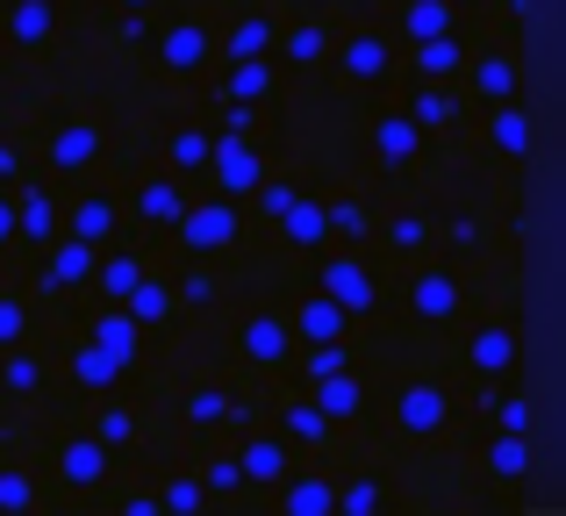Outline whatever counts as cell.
Segmentation results:
<instances>
[{
    "mask_svg": "<svg viewBox=\"0 0 566 516\" xmlns=\"http://www.w3.org/2000/svg\"><path fill=\"white\" fill-rule=\"evenodd\" d=\"M208 172H216V187L222 194H251V187H259V151H251L244 137H230V129H222L216 144H208Z\"/></svg>",
    "mask_w": 566,
    "mask_h": 516,
    "instance_id": "1",
    "label": "cell"
},
{
    "mask_svg": "<svg viewBox=\"0 0 566 516\" xmlns=\"http://www.w3.org/2000/svg\"><path fill=\"white\" fill-rule=\"evenodd\" d=\"M180 238H187V252H230V244H237V209H230V201L180 209Z\"/></svg>",
    "mask_w": 566,
    "mask_h": 516,
    "instance_id": "2",
    "label": "cell"
},
{
    "mask_svg": "<svg viewBox=\"0 0 566 516\" xmlns=\"http://www.w3.org/2000/svg\"><path fill=\"white\" fill-rule=\"evenodd\" d=\"M444 417H452L444 388H401V394H395V423H401L409 438H438Z\"/></svg>",
    "mask_w": 566,
    "mask_h": 516,
    "instance_id": "3",
    "label": "cell"
},
{
    "mask_svg": "<svg viewBox=\"0 0 566 516\" xmlns=\"http://www.w3.org/2000/svg\"><path fill=\"white\" fill-rule=\"evenodd\" d=\"M201 57H216V36H208L201 22H172L166 36H158V65L180 72V80H187V72H201Z\"/></svg>",
    "mask_w": 566,
    "mask_h": 516,
    "instance_id": "4",
    "label": "cell"
},
{
    "mask_svg": "<svg viewBox=\"0 0 566 516\" xmlns=\"http://www.w3.org/2000/svg\"><path fill=\"white\" fill-rule=\"evenodd\" d=\"M323 294H331L337 308H345V316H359V308H374V273H366L359 259H331L323 265V280H316Z\"/></svg>",
    "mask_w": 566,
    "mask_h": 516,
    "instance_id": "5",
    "label": "cell"
},
{
    "mask_svg": "<svg viewBox=\"0 0 566 516\" xmlns=\"http://www.w3.org/2000/svg\"><path fill=\"white\" fill-rule=\"evenodd\" d=\"M244 359L251 366H287L294 359V330L280 316H251L244 323Z\"/></svg>",
    "mask_w": 566,
    "mask_h": 516,
    "instance_id": "6",
    "label": "cell"
},
{
    "mask_svg": "<svg viewBox=\"0 0 566 516\" xmlns=\"http://www.w3.org/2000/svg\"><path fill=\"white\" fill-rule=\"evenodd\" d=\"M409 308H416L423 323H452V316H459V280H452V273H416Z\"/></svg>",
    "mask_w": 566,
    "mask_h": 516,
    "instance_id": "7",
    "label": "cell"
},
{
    "mask_svg": "<svg viewBox=\"0 0 566 516\" xmlns=\"http://www.w3.org/2000/svg\"><path fill=\"white\" fill-rule=\"evenodd\" d=\"M57 466H65L72 488H94V481L108 474V445H101V438H72V445L57 452Z\"/></svg>",
    "mask_w": 566,
    "mask_h": 516,
    "instance_id": "8",
    "label": "cell"
},
{
    "mask_svg": "<svg viewBox=\"0 0 566 516\" xmlns=\"http://www.w3.org/2000/svg\"><path fill=\"white\" fill-rule=\"evenodd\" d=\"M237 474L259 481V488H273V481L287 474V445H280V438H251V445L237 452Z\"/></svg>",
    "mask_w": 566,
    "mask_h": 516,
    "instance_id": "9",
    "label": "cell"
},
{
    "mask_svg": "<svg viewBox=\"0 0 566 516\" xmlns=\"http://www.w3.org/2000/svg\"><path fill=\"white\" fill-rule=\"evenodd\" d=\"M94 158H101V129H86V123L57 129V144H51V166L57 172H80V166H94Z\"/></svg>",
    "mask_w": 566,
    "mask_h": 516,
    "instance_id": "10",
    "label": "cell"
},
{
    "mask_svg": "<svg viewBox=\"0 0 566 516\" xmlns=\"http://www.w3.org/2000/svg\"><path fill=\"white\" fill-rule=\"evenodd\" d=\"M488 144H495L502 158H524V151H531V115L516 108V101H495V123H488Z\"/></svg>",
    "mask_w": 566,
    "mask_h": 516,
    "instance_id": "11",
    "label": "cell"
},
{
    "mask_svg": "<svg viewBox=\"0 0 566 516\" xmlns=\"http://www.w3.org/2000/svg\"><path fill=\"white\" fill-rule=\"evenodd\" d=\"M51 280H57V287L94 280V244H80V238H65V230H57V238H51Z\"/></svg>",
    "mask_w": 566,
    "mask_h": 516,
    "instance_id": "12",
    "label": "cell"
},
{
    "mask_svg": "<svg viewBox=\"0 0 566 516\" xmlns=\"http://www.w3.org/2000/svg\"><path fill=\"white\" fill-rule=\"evenodd\" d=\"M294 330H302L308 337V345H331V337H345V308H337L331 302V294H308V302H302V323H294Z\"/></svg>",
    "mask_w": 566,
    "mask_h": 516,
    "instance_id": "13",
    "label": "cell"
},
{
    "mask_svg": "<svg viewBox=\"0 0 566 516\" xmlns=\"http://www.w3.org/2000/svg\"><path fill=\"white\" fill-rule=\"evenodd\" d=\"M65 238H80V244H94V252H101V244H108V238H115V201H101V194H86V201H80V209H72V230H65Z\"/></svg>",
    "mask_w": 566,
    "mask_h": 516,
    "instance_id": "14",
    "label": "cell"
},
{
    "mask_svg": "<svg viewBox=\"0 0 566 516\" xmlns=\"http://www.w3.org/2000/svg\"><path fill=\"white\" fill-rule=\"evenodd\" d=\"M409 123L416 129H452L459 123V94H444V80H430L423 94L409 101Z\"/></svg>",
    "mask_w": 566,
    "mask_h": 516,
    "instance_id": "15",
    "label": "cell"
},
{
    "mask_svg": "<svg viewBox=\"0 0 566 516\" xmlns=\"http://www.w3.org/2000/svg\"><path fill=\"white\" fill-rule=\"evenodd\" d=\"M459 65H467V51L452 43V29H438V36L416 43V72H423V80H452Z\"/></svg>",
    "mask_w": 566,
    "mask_h": 516,
    "instance_id": "16",
    "label": "cell"
},
{
    "mask_svg": "<svg viewBox=\"0 0 566 516\" xmlns=\"http://www.w3.org/2000/svg\"><path fill=\"white\" fill-rule=\"evenodd\" d=\"M510 366H516V330L488 323V330L473 337V373H510Z\"/></svg>",
    "mask_w": 566,
    "mask_h": 516,
    "instance_id": "17",
    "label": "cell"
},
{
    "mask_svg": "<svg viewBox=\"0 0 566 516\" xmlns=\"http://www.w3.org/2000/svg\"><path fill=\"white\" fill-rule=\"evenodd\" d=\"M280 230H287V244H323V238H331V215H323V201L294 194V209L280 215Z\"/></svg>",
    "mask_w": 566,
    "mask_h": 516,
    "instance_id": "18",
    "label": "cell"
},
{
    "mask_svg": "<svg viewBox=\"0 0 566 516\" xmlns=\"http://www.w3.org/2000/svg\"><path fill=\"white\" fill-rule=\"evenodd\" d=\"M51 29H57L51 0H14V43H22V51H36V43H51Z\"/></svg>",
    "mask_w": 566,
    "mask_h": 516,
    "instance_id": "19",
    "label": "cell"
},
{
    "mask_svg": "<svg viewBox=\"0 0 566 516\" xmlns=\"http://www.w3.org/2000/svg\"><path fill=\"white\" fill-rule=\"evenodd\" d=\"M14 238H29V244H51V238H57V209H51V194H29L22 209H14Z\"/></svg>",
    "mask_w": 566,
    "mask_h": 516,
    "instance_id": "20",
    "label": "cell"
},
{
    "mask_svg": "<svg viewBox=\"0 0 566 516\" xmlns=\"http://www.w3.org/2000/svg\"><path fill=\"white\" fill-rule=\"evenodd\" d=\"M416 137H423V129H416L409 115H380V129H374V144H380V158H387V166L416 158Z\"/></svg>",
    "mask_w": 566,
    "mask_h": 516,
    "instance_id": "21",
    "label": "cell"
},
{
    "mask_svg": "<svg viewBox=\"0 0 566 516\" xmlns=\"http://www.w3.org/2000/svg\"><path fill=\"white\" fill-rule=\"evenodd\" d=\"M137 330H144V323L129 316V308H115V316H101V323H94V345H108L115 359L129 366V351H137Z\"/></svg>",
    "mask_w": 566,
    "mask_h": 516,
    "instance_id": "22",
    "label": "cell"
},
{
    "mask_svg": "<svg viewBox=\"0 0 566 516\" xmlns=\"http://www.w3.org/2000/svg\"><path fill=\"white\" fill-rule=\"evenodd\" d=\"M488 466H495V481H524V474H531V445H524V431H502V438H495V452H488Z\"/></svg>",
    "mask_w": 566,
    "mask_h": 516,
    "instance_id": "23",
    "label": "cell"
},
{
    "mask_svg": "<svg viewBox=\"0 0 566 516\" xmlns=\"http://www.w3.org/2000/svg\"><path fill=\"white\" fill-rule=\"evenodd\" d=\"M259 94H273V65H265V57H237L230 65V101H259Z\"/></svg>",
    "mask_w": 566,
    "mask_h": 516,
    "instance_id": "24",
    "label": "cell"
},
{
    "mask_svg": "<svg viewBox=\"0 0 566 516\" xmlns=\"http://www.w3.org/2000/svg\"><path fill=\"white\" fill-rule=\"evenodd\" d=\"M123 308H129L137 323H166V316H172V294L158 287V280H137V287L123 294Z\"/></svg>",
    "mask_w": 566,
    "mask_h": 516,
    "instance_id": "25",
    "label": "cell"
},
{
    "mask_svg": "<svg viewBox=\"0 0 566 516\" xmlns=\"http://www.w3.org/2000/svg\"><path fill=\"white\" fill-rule=\"evenodd\" d=\"M137 280H144V265H137V259H94V287L108 294V302H123Z\"/></svg>",
    "mask_w": 566,
    "mask_h": 516,
    "instance_id": "26",
    "label": "cell"
},
{
    "mask_svg": "<svg viewBox=\"0 0 566 516\" xmlns=\"http://www.w3.org/2000/svg\"><path fill=\"white\" fill-rule=\"evenodd\" d=\"M345 72H352V80H380V72H387V43L380 36H352L345 43Z\"/></svg>",
    "mask_w": 566,
    "mask_h": 516,
    "instance_id": "27",
    "label": "cell"
},
{
    "mask_svg": "<svg viewBox=\"0 0 566 516\" xmlns=\"http://www.w3.org/2000/svg\"><path fill=\"white\" fill-rule=\"evenodd\" d=\"M473 86H481L488 101H516V65L510 57H481V65H473Z\"/></svg>",
    "mask_w": 566,
    "mask_h": 516,
    "instance_id": "28",
    "label": "cell"
},
{
    "mask_svg": "<svg viewBox=\"0 0 566 516\" xmlns=\"http://www.w3.org/2000/svg\"><path fill=\"white\" fill-rule=\"evenodd\" d=\"M323 417H352V409H359V380L345 373V366H337V373H323Z\"/></svg>",
    "mask_w": 566,
    "mask_h": 516,
    "instance_id": "29",
    "label": "cell"
},
{
    "mask_svg": "<svg viewBox=\"0 0 566 516\" xmlns=\"http://www.w3.org/2000/svg\"><path fill=\"white\" fill-rule=\"evenodd\" d=\"M280 503H287L294 516H323V509H337V495H331V481H294Z\"/></svg>",
    "mask_w": 566,
    "mask_h": 516,
    "instance_id": "30",
    "label": "cell"
},
{
    "mask_svg": "<svg viewBox=\"0 0 566 516\" xmlns=\"http://www.w3.org/2000/svg\"><path fill=\"white\" fill-rule=\"evenodd\" d=\"M137 209L151 215V223H180V209H187V201H180V187H172V180H151V187H144V201H137Z\"/></svg>",
    "mask_w": 566,
    "mask_h": 516,
    "instance_id": "31",
    "label": "cell"
},
{
    "mask_svg": "<svg viewBox=\"0 0 566 516\" xmlns=\"http://www.w3.org/2000/svg\"><path fill=\"white\" fill-rule=\"evenodd\" d=\"M438 29H452V0H409V36H438Z\"/></svg>",
    "mask_w": 566,
    "mask_h": 516,
    "instance_id": "32",
    "label": "cell"
},
{
    "mask_svg": "<svg viewBox=\"0 0 566 516\" xmlns=\"http://www.w3.org/2000/svg\"><path fill=\"white\" fill-rule=\"evenodd\" d=\"M115 373H123V359H115L108 345H86V351H80V380H86V388H108Z\"/></svg>",
    "mask_w": 566,
    "mask_h": 516,
    "instance_id": "33",
    "label": "cell"
},
{
    "mask_svg": "<svg viewBox=\"0 0 566 516\" xmlns=\"http://www.w3.org/2000/svg\"><path fill=\"white\" fill-rule=\"evenodd\" d=\"M265 51H273V22H259V14H251V22H237L230 57H265Z\"/></svg>",
    "mask_w": 566,
    "mask_h": 516,
    "instance_id": "34",
    "label": "cell"
},
{
    "mask_svg": "<svg viewBox=\"0 0 566 516\" xmlns=\"http://www.w3.org/2000/svg\"><path fill=\"white\" fill-rule=\"evenodd\" d=\"M323 51H331V29H316V22H308V29H294V36H287V57H294V65H316Z\"/></svg>",
    "mask_w": 566,
    "mask_h": 516,
    "instance_id": "35",
    "label": "cell"
},
{
    "mask_svg": "<svg viewBox=\"0 0 566 516\" xmlns=\"http://www.w3.org/2000/svg\"><path fill=\"white\" fill-rule=\"evenodd\" d=\"M29 337V308L14 302V294H0V351H14Z\"/></svg>",
    "mask_w": 566,
    "mask_h": 516,
    "instance_id": "36",
    "label": "cell"
},
{
    "mask_svg": "<svg viewBox=\"0 0 566 516\" xmlns=\"http://www.w3.org/2000/svg\"><path fill=\"white\" fill-rule=\"evenodd\" d=\"M287 431H294V438H308V445H316V438L331 431V417H323L316 402H294V409H287Z\"/></svg>",
    "mask_w": 566,
    "mask_h": 516,
    "instance_id": "37",
    "label": "cell"
},
{
    "mask_svg": "<svg viewBox=\"0 0 566 516\" xmlns=\"http://www.w3.org/2000/svg\"><path fill=\"white\" fill-rule=\"evenodd\" d=\"M172 166H180V172L208 166V137H193V129H180V137H172Z\"/></svg>",
    "mask_w": 566,
    "mask_h": 516,
    "instance_id": "38",
    "label": "cell"
},
{
    "mask_svg": "<svg viewBox=\"0 0 566 516\" xmlns=\"http://www.w3.org/2000/svg\"><path fill=\"white\" fill-rule=\"evenodd\" d=\"M36 503V481L29 474H0V509H29Z\"/></svg>",
    "mask_w": 566,
    "mask_h": 516,
    "instance_id": "39",
    "label": "cell"
},
{
    "mask_svg": "<svg viewBox=\"0 0 566 516\" xmlns=\"http://www.w3.org/2000/svg\"><path fill=\"white\" fill-rule=\"evenodd\" d=\"M201 488H216V495H237V488H244V474H237V460H208Z\"/></svg>",
    "mask_w": 566,
    "mask_h": 516,
    "instance_id": "40",
    "label": "cell"
},
{
    "mask_svg": "<svg viewBox=\"0 0 566 516\" xmlns=\"http://www.w3.org/2000/svg\"><path fill=\"white\" fill-rule=\"evenodd\" d=\"M423 244H430V223L423 215H401L395 223V252H423Z\"/></svg>",
    "mask_w": 566,
    "mask_h": 516,
    "instance_id": "41",
    "label": "cell"
},
{
    "mask_svg": "<svg viewBox=\"0 0 566 516\" xmlns=\"http://www.w3.org/2000/svg\"><path fill=\"white\" fill-rule=\"evenodd\" d=\"M36 380H43V366L29 359V351H14V359H8V388H14V394H29Z\"/></svg>",
    "mask_w": 566,
    "mask_h": 516,
    "instance_id": "42",
    "label": "cell"
},
{
    "mask_svg": "<svg viewBox=\"0 0 566 516\" xmlns=\"http://www.w3.org/2000/svg\"><path fill=\"white\" fill-rule=\"evenodd\" d=\"M259 209H265V215L280 223V215L294 209V187H287V180H265V187H259Z\"/></svg>",
    "mask_w": 566,
    "mask_h": 516,
    "instance_id": "43",
    "label": "cell"
},
{
    "mask_svg": "<svg viewBox=\"0 0 566 516\" xmlns=\"http://www.w3.org/2000/svg\"><path fill=\"white\" fill-rule=\"evenodd\" d=\"M345 509H352V516L380 509V481H352V488H345Z\"/></svg>",
    "mask_w": 566,
    "mask_h": 516,
    "instance_id": "44",
    "label": "cell"
},
{
    "mask_svg": "<svg viewBox=\"0 0 566 516\" xmlns=\"http://www.w3.org/2000/svg\"><path fill=\"white\" fill-rule=\"evenodd\" d=\"M323 215H331V230H345V238H359V223H366L359 201H337V209H323Z\"/></svg>",
    "mask_w": 566,
    "mask_h": 516,
    "instance_id": "45",
    "label": "cell"
},
{
    "mask_svg": "<svg viewBox=\"0 0 566 516\" xmlns=\"http://www.w3.org/2000/svg\"><path fill=\"white\" fill-rule=\"evenodd\" d=\"M166 509H201V488H193V481H172V488H166Z\"/></svg>",
    "mask_w": 566,
    "mask_h": 516,
    "instance_id": "46",
    "label": "cell"
},
{
    "mask_svg": "<svg viewBox=\"0 0 566 516\" xmlns=\"http://www.w3.org/2000/svg\"><path fill=\"white\" fill-rule=\"evenodd\" d=\"M123 438H129V417H123V409H108V417H101V445H123Z\"/></svg>",
    "mask_w": 566,
    "mask_h": 516,
    "instance_id": "47",
    "label": "cell"
},
{
    "mask_svg": "<svg viewBox=\"0 0 566 516\" xmlns=\"http://www.w3.org/2000/svg\"><path fill=\"white\" fill-rule=\"evenodd\" d=\"M222 409H230V402H222V394H193V409H187V417H193V423H216Z\"/></svg>",
    "mask_w": 566,
    "mask_h": 516,
    "instance_id": "48",
    "label": "cell"
},
{
    "mask_svg": "<svg viewBox=\"0 0 566 516\" xmlns=\"http://www.w3.org/2000/svg\"><path fill=\"white\" fill-rule=\"evenodd\" d=\"M495 417H502V431H524L531 409H524V402H495Z\"/></svg>",
    "mask_w": 566,
    "mask_h": 516,
    "instance_id": "49",
    "label": "cell"
},
{
    "mask_svg": "<svg viewBox=\"0 0 566 516\" xmlns=\"http://www.w3.org/2000/svg\"><path fill=\"white\" fill-rule=\"evenodd\" d=\"M180 294H187V302H208V294H216V280H208V273H187Z\"/></svg>",
    "mask_w": 566,
    "mask_h": 516,
    "instance_id": "50",
    "label": "cell"
},
{
    "mask_svg": "<svg viewBox=\"0 0 566 516\" xmlns=\"http://www.w3.org/2000/svg\"><path fill=\"white\" fill-rule=\"evenodd\" d=\"M14 238V209H8V201H0V244H8Z\"/></svg>",
    "mask_w": 566,
    "mask_h": 516,
    "instance_id": "51",
    "label": "cell"
},
{
    "mask_svg": "<svg viewBox=\"0 0 566 516\" xmlns=\"http://www.w3.org/2000/svg\"><path fill=\"white\" fill-rule=\"evenodd\" d=\"M123 8H151V0H123Z\"/></svg>",
    "mask_w": 566,
    "mask_h": 516,
    "instance_id": "52",
    "label": "cell"
}]
</instances>
